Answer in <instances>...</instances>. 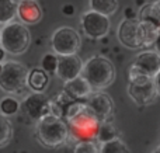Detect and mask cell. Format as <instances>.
I'll return each mask as SVG.
<instances>
[{"instance_id": "cell-6", "label": "cell", "mask_w": 160, "mask_h": 153, "mask_svg": "<svg viewBox=\"0 0 160 153\" xmlns=\"http://www.w3.org/2000/svg\"><path fill=\"white\" fill-rule=\"evenodd\" d=\"M28 70L20 62H6L0 72V89L8 94H18L27 86Z\"/></svg>"}, {"instance_id": "cell-3", "label": "cell", "mask_w": 160, "mask_h": 153, "mask_svg": "<svg viewBox=\"0 0 160 153\" xmlns=\"http://www.w3.org/2000/svg\"><path fill=\"white\" fill-rule=\"evenodd\" d=\"M82 76L88 81L93 90H102L115 80V67L105 56L94 55L84 63Z\"/></svg>"}, {"instance_id": "cell-11", "label": "cell", "mask_w": 160, "mask_h": 153, "mask_svg": "<svg viewBox=\"0 0 160 153\" xmlns=\"http://www.w3.org/2000/svg\"><path fill=\"white\" fill-rule=\"evenodd\" d=\"M87 106L91 108L100 122H107L114 115V103L111 97L105 93H93L86 101Z\"/></svg>"}, {"instance_id": "cell-31", "label": "cell", "mask_w": 160, "mask_h": 153, "mask_svg": "<svg viewBox=\"0 0 160 153\" xmlns=\"http://www.w3.org/2000/svg\"><path fill=\"white\" fill-rule=\"evenodd\" d=\"M152 153H160V145H159L158 148H156V149H155V151H153Z\"/></svg>"}, {"instance_id": "cell-5", "label": "cell", "mask_w": 160, "mask_h": 153, "mask_svg": "<svg viewBox=\"0 0 160 153\" xmlns=\"http://www.w3.org/2000/svg\"><path fill=\"white\" fill-rule=\"evenodd\" d=\"M160 72V55L156 51H142L135 56L129 67V83L153 80Z\"/></svg>"}, {"instance_id": "cell-23", "label": "cell", "mask_w": 160, "mask_h": 153, "mask_svg": "<svg viewBox=\"0 0 160 153\" xmlns=\"http://www.w3.org/2000/svg\"><path fill=\"white\" fill-rule=\"evenodd\" d=\"M18 110H20V103L14 97L7 96V97H3L0 100V112L3 115H6V117L14 115L16 112H18Z\"/></svg>"}, {"instance_id": "cell-25", "label": "cell", "mask_w": 160, "mask_h": 153, "mask_svg": "<svg viewBox=\"0 0 160 153\" xmlns=\"http://www.w3.org/2000/svg\"><path fill=\"white\" fill-rule=\"evenodd\" d=\"M41 67L48 75H49V73H55L56 67H58V58H56L53 53H47V55H44L42 56V61H41Z\"/></svg>"}, {"instance_id": "cell-10", "label": "cell", "mask_w": 160, "mask_h": 153, "mask_svg": "<svg viewBox=\"0 0 160 153\" xmlns=\"http://www.w3.org/2000/svg\"><path fill=\"white\" fill-rule=\"evenodd\" d=\"M117 37L124 47L129 49H141V38H139V20L125 18L119 22Z\"/></svg>"}, {"instance_id": "cell-8", "label": "cell", "mask_w": 160, "mask_h": 153, "mask_svg": "<svg viewBox=\"0 0 160 153\" xmlns=\"http://www.w3.org/2000/svg\"><path fill=\"white\" fill-rule=\"evenodd\" d=\"M80 25L83 28V32L91 39L104 38L110 31V18L104 14H100L97 11L88 10L82 14L80 17Z\"/></svg>"}, {"instance_id": "cell-19", "label": "cell", "mask_w": 160, "mask_h": 153, "mask_svg": "<svg viewBox=\"0 0 160 153\" xmlns=\"http://www.w3.org/2000/svg\"><path fill=\"white\" fill-rule=\"evenodd\" d=\"M17 8L18 3L16 0H0V24H8L14 21Z\"/></svg>"}, {"instance_id": "cell-14", "label": "cell", "mask_w": 160, "mask_h": 153, "mask_svg": "<svg viewBox=\"0 0 160 153\" xmlns=\"http://www.w3.org/2000/svg\"><path fill=\"white\" fill-rule=\"evenodd\" d=\"M63 93L72 101H87L88 97L94 93V90L88 84V81L80 75L79 77L65 83Z\"/></svg>"}, {"instance_id": "cell-29", "label": "cell", "mask_w": 160, "mask_h": 153, "mask_svg": "<svg viewBox=\"0 0 160 153\" xmlns=\"http://www.w3.org/2000/svg\"><path fill=\"white\" fill-rule=\"evenodd\" d=\"M153 47H155V51L160 55V32H159V35H158V38H156V41H155V44H153Z\"/></svg>"}, {"instance_id": "cell-1", "label": "cell", "mask_w": 160, "mask_h": 153, "mask_svg": "<svg viewBox=\"0 0 160 153\" xmlns=\"http://www.w3.org/2000/svg\"><path fill=\"white\" fill-rule=\"evenodd\" d=\"M66 124L69 128V138L76 141H94L98 138L101 122L94 115L87 103L73 101L66 111Z\"/></svg>"}, {"instance_id": "cell-21", "label": "cell", "mask_w": 160, "mask_h": 153, "mask_svg": "<svg viewBox=\"0 0 160 153\" xmlns=\"http://www.w3.org/2000/svg\"><path fill=\"white\" fill-rule=\"evenodd\" d=\"M13 138V125L6 115L0 112V148L8 145Z\"/></svg>"}, {"instance_id": "cell-12", "label": "cell", "mask_w": 160, "mask_h": 153, "mask_svg": "<svg viewBox=\"0 0 160 153\" xmlns=\"http://www.w3.org/2000/svg\"><path fill=\"white\" fill-rule=\"evenodd\" d=\"M83 61L76 55H66V56H61L58 59V67H56V75L61 79L62 81H70L73 79L79 77L82 75L83 70Z\"/></svg>"}, {"instance_id": "cell-28", "label": "cell", "mask_w": 160, "mask_h": 153, "mask_svg": "<svg viewBox=\"0 0 160 153\" xmlns=\"http://www.w3.org/2000/svg\"><path fill=\"white\" fill-rule=\"evenodd\" d=\"M63 13H65V16H73V7L72 6H65Z\"/></svg>"}, {"instance_id": "cell-24", "label": "cell", "mask_w": 160, "mask_h": 153, "mask_svg": "<svg viewBox=\"0 0 160 153\" xmlns=\"http://www.w3.org/2000/svg\"><path fill=\"white\" fill-rule=\"evenodd\" d=\"M73 153H100V148L94 141H80L76 143Z\"/></svg>"}, {"instance_id": "cell-15", "label": "cell", "mask_w": 160, "mask_h": 153, "mask_svg": "<svg viewBox=\"0 0 160 153\" xmlns=\"http://www.w3.org/2000/svg\"><path fill=\"white\" fill-rule=\"evenodd\" d=\"M17 17L27 25L37 24L42 18V10L35 0H21L17 8Z\"/></svg>"}, {"instance_id": "cell-27", "label": "cell", "mask_w": 160, "mask_h": 153, "mask_svg": "<svg viewBox=\"0 0 160 153\" xmlns=\"http://www.w3.org/2000/svg\"><path fill=\"white\" fill-rule=\"evenodd\" d=\"M153 84H155V87H156V91H158V94L160 96V72L155 76V77H153Z\"/></svg>"}, {"instance_id": "cell-17", "label": "cell", "mask_w": 160, "mask_h": 153, "mask_svg": "<svg viewBox=\"0 0 160 153\" xmlns=\"http://www.w3.org/2000/svg\"><path fill=\"white\" fill-rule=\"evenodd\" d=\"M160 32V28L149 21H139V38H141L142 48L150 47L155 44Z\"/></svg>"}, {"instance_id": "cell-4", "label": "cell", "mask_w": 160, "mask_h": 153, "mask_svg": "<svg viewBox=\"0 0 160 153\" xmlns=\"http://www.w3.org/2000/svg\"><path fill=\"white\" fill-rule=\"evenodd\" d=\"M0 44L10 55H21L31 44V34L24 24L11 21L2 28Z\"/></svg>"}, {"instance_id": "cell-30", "label": "cell", "mask_w": 160, "mask_h": 153, "mask_svg": "<svg viewBox=\"0 0 160 153\" xmlns=\"http://www.w3.org/2000/svg\"><path fill=\"white\" fill-rule=\"evenodd\" d=\"M4 55H6V51H4V48L3 47H0V62L4 59Z\"/></svg>"}, {"instance_id": "cell-32", "label": "cell", "mask_w": 160, "mask_h": 153, "mask_svg": "<svg viewBox=\"0 0 160 153\" xmlns=\"http://www.w3.org/2000/svg\"><path fill=\"white\" fill-rule=\"evenodd\" d=\"M0 38H2V27H0Z\"/></svg>"}, {"instance_id": "cell-22", "label": "cell", "mask_w": 160, "mask_h": 153, "mask_svg": "<svg viewBox=\"0 0 160 153\" xmlns=\"http://www.w3.org/2000/svg\"><path fill=\"white\" fill-rule=\"evenodd\" d=\"M100 153H129V149L119 138H114V139L101 143Z\"/></svg>"}, {"instance_id": "cell-13", "label": "cell", "mask_w": 160, "mask_h": 153, "mask_svg": "<svg viewBox=\"0 0 160 153\" xmlns=\"http://www.w3.org/2000/svg\"><path fill=\"white\" fill-rule=\"evenodd\" d=\"M128 94L129 97L139 106H148L153 103L158 96L153 80H148L143 83H129L128 86Z\"/></svg>"}, {"instance_id": "cell-2", "label": "cell", "mask_w": 160, "mask_h": 153, "mask_svg": "<svg viewBox=\"0 0 160 153\" xmlns=\"http://www.w3.org/2000/svg\"><path fill=\"white\" fill-rule=\"evenodd\" d=\"M37 139L48 149H58L69 141V128L62 118L48 114L37 121Z\"/></svg>"}, {"instance_id": "cell-7", "label": "cell", "mask_w": 160, "mask_h": 153, "mask_svg": "<svg viewBox=\"0 0 160 153\" xmlns=\"http://www.w3.org/2000/svg\"><path fill=\"white\" fill-rule=\"evenodd\" d=\"M52 49L59 56L76 55L82 47L79 32L72 27H61L52 34Z\"/></svg>"}, {"instance_id": "cell-33", "label": "cell", "mask_w": 160, "mask_h": 153, "mask_svg": "<svg viewBox=\"0 0 160 153\" xmlns=\"http://www.w3.org/2000/svg\"><path fill=\"white\" fill-rule=\"evenodd\" d=\"M0 72H2V65H0Z\"/></svg>"}, {"instance_id": "cell-18", "label": "cell", "mask_w": 160, "mask_h": 153, "mask_svg": "<svg viewBox=\"0 0 160 153\" xmlns=\"http://www.w3.org/2000/svg\"><path fill=\"white\" fill-rule=\"evenodd\" d=\"M139 21H149L153 22L160 28V0L149 3V4L143 6L139 13Z\"/></svg>"}, {"instance_id": "cell-26", "label": "cell", "mask_w": 160, "mask_h": 153, "mask_svg": "<svg viewBox=\"0 0 160 153\" xmlns=\"http://www.w3.org/2000/svg\"><path fill=\"white\" fill-rule=\"evenodd\" d=\"M114 138H118V136H115V129H114V126L102 122L101 126H100L98 139L101 141V142H107V141H111V139H114Z\"/></svg>"}, {"instance_id": "cell-20", "label": "cell", "mask_w": 160, "mask_h": 153, "mask_svg": "<svg viewBox=\"0 0 160 153\" xmlns=\"http://www.w3.org/2000/svg\"><path fill=\"white\" fill-rule=\"evenodd\" d=\"M90 10L110 17L118 10V0H90Z\"/></svg>"}, {"instance_id": "cell-9", "label": "cell", "mask_w": 160, "mask_h": 153, "mask_svg": "<svg viewBox=\"0 0 160 153\" xmlns=\"http://www.w3.org/2000/svg\"><path fill=\"white\" fill-rule=\"evenodd\" d=\"M20 108L31 120L38 121L45 115L51 114V100L44 93L34 91L24 98V101L20 104Z\"/></svg>"}, {"instance_id": "cell-16", "label": "cell", "mask_w": 160, "mask_h": 153, "mask_svg": "<svg viewBox=\"0 0 160 153\" xmlns=\"http://www.w3.org/2000/svg\"><path fill=\"white\" fill-rule=\"evenodd\" d=\"M48 83H49V76L42 67H34L28 70L27 84L32 91L44 93V90L48 87Z\"/></svg>"}]
</instances>
